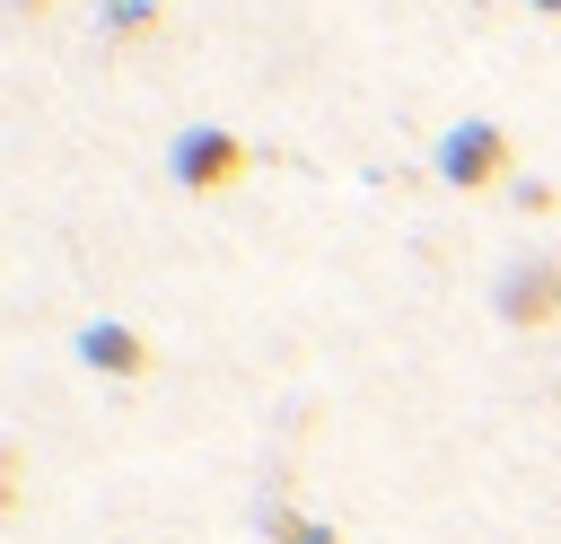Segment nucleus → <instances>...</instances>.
Segmentation results:
<instances>
[{
	"label": "nucleus",
	"mask_w": 561,
	"mask_h": 544,
	"mask_svg": "<svg viewBox=\"0 0 561 544\" xmlns=\"http://www.w3.org/2000/svg\"><path fill=\"white\" fill-rule=\"evenodd\" d=\"M167 167H175V184H184V193H228V184L254 167V149H245L228 123H193V132H175Z\"/></svg>",
	"instance_id": "f03ea898"
},
{
	"label": "nucleus",
	"mask_w": 561,
	"mask_h": 544,
	"mask_svg": "<svg viewBox=\"0 0 561 544\" xmlns=\"http://www.w3.org/2000/svg\"><path fill=\"white\" fill-rule=\"evenodd\" d=\"M96 18H105V35H114V44H131V35H149V26H158V0H105Z\"/></svg>",
	"instance_id": "423d86ee"
},
{
	"label": "nucleus",
	"mask_w": 561,
	"mask_h": 544,
	"mask_svg": "<svg viewBox=\"0 0 561 544\" xmlns=\"http://www.w3.org/2000/svg\"><path fill=\"white\" fill-rule=\"evenodd\" d=\"M70 351H79L96 377H149V333H131V325H114V316L79 325V333H70Z\"/></svg>",
	"instance_id": "20e7f679"
},
{
	"label": "nucleus",
	"mask_w": 561,
	"mask_h": 544,
	"mask_svg": "<svg viewBox=\"0 0 561 544\" xmlns=\"http://www.w3.org/2000/svg\"><path fill=\"white\" fill-rule=\"evenodd\" d=\"M18 9H26V18H35V9H44V0H18Z\"/></svg>",
	"instance_id": "1a4fd4ad"
},
{
	"label": "nucleus",
	"mask_w": 561,
	"mask_h": 544,
	"mask_svg": "<svg viewBox=\"0 0 561 544\" xmlns=\"http://www.w3.org/2000/svg\"><path fill=\"white\" fill-rule=\"evenodd\" d=\"M263 535H272V544H342V526H333V518H307V509H289V500H280V509H263Z\"/></svg>",
	"instance_id": "39448f33"
},
{
	"label": "nucleus",
	"mask_w": 561,
	"mask_h": 544,
	"mask_svg": "<svg viewBox=\"0 0 561 544\" xmlns=\"http://www.w3.org/2000/svg\"><path fill=\"white\" fill-rule=\"evenodd\" d=\"M526 9H535V18H561V0H526Z\"/></svg>",
	"instance_id": "6e6552de"
},
{
	"label": "nucleus",
	"mask_w": 561,
	"mask_h": 544,
	"mask_svg": "<svg viewBox=\"0 0 561 544\" xmlns=\"http://www.w3.org/2000/svg\"><path fill=\"white\" fill-rule=\"evenodd\" d=\"M508 193H517V211H552V184H543V175H517Z\"/></svg>",
	"instance_id": "0eeeda50"
},
{
	"label": "nucleus",
	"mask_w": 561,
	"mask_h": 544,
	"mask_svg": "<svg viewBox=\"0 0 561 544\" xmlns=\"http://www.w3.org/2000/svg\"><path fill=\"white\" fill-rule=\"evenodd\" d=\"M491 316L517 325V333L561 325V254H517V263L500 272V290H491Z\"/></svg>",
	"instance_id": "7ed1b4c3"
},
{
	"label": "nucleus",
	"mask_w": 561,
	"mask_h": 544,
	"mask_svg": "<svg viewBox=\"0 0 561 544\" xmlns=\"http://www.w3.org/2000/svg\"><path fill=\"white\" fill-rule=\"evenodd\" d=\"M508 132L491 123V114H465V123H447L438 132V184L447 193H491L500 175H508Z\"/></svg>",
	"instance_id": "f257e3e1"
}]
</instances>
